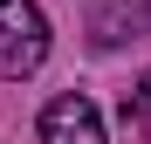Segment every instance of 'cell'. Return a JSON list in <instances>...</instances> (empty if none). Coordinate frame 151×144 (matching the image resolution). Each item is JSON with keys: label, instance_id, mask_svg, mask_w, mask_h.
<instances>
[{"label": "cell", "instance_id": "cell-2", "mask_svg": "<svg viewBox=\"0 0 151 144\" xmlns=\"http://www.w3.org/2000/svg\"><path fill=\"white\" fill-rule=\"evenodd\" d=\"M41 144H103V110L89 96H55L41 110Z\"/></svg>", "mask_w": 151, "mask_h": 144}, {"label": "cell", "instance_id": "cell-1", "mask_svg": "<svg viewBox=\"0 0 151 144\" xmlns=\"http://www.w3.org/2000/svg\"><path fill=\"white\" fill-rule=\"evenodd\" d=\"M48 62V14L35 0H0V82H21Z\"/></svg>", "mask_w": 151, "mask_h": 144}, {"label": "cell", "instance_id": "cell-3", "mask_svg": "<svg viewBox=\"0 0 151 144\" xmlns=\"http://www.w3.org/2000/svg\"><path fill=\"white\" fill-rule=\"evenodd\" d=\"M144 21H151V0H96L89 7V34L103 48H117V41H137Z\"/></svg>", "mask_w": 151, "mask_h": 144}, {"label": "cell", "instance_id": "cell-4", "mask_svg": "<svg viewBox=\"0 0 151 144\" xmlns=\"http://www.w3.org/2000/svg\"><path fill=\"white\" fill-rule=\"evenodd\" d=\"M137 117H144V124H151V76L137 82Z\"/></svg>", "mask_w": 151, "mask_h": 144}]
</instances>
